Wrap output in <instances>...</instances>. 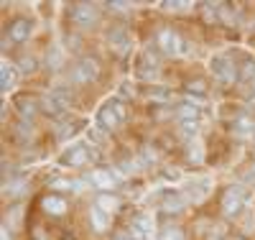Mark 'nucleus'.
Returning <instances> with one entry per match:
<instances>
[{"mask_svg": "<svg viewBox=\"0 0 255 240\" xmlns=\"http://www.w3.org/2000/svg\"><path fill=\"white\" fill-rule=\"evenodd\" d=\"M253 92H255V82H253Z\"/></svg>", "mask_w": 255, "mask_h": 240, "instance_id": "2f4dec72", "label": "nucleus"}, {"mask_svg": "<svg viewBox=\"0 0 255 240\" xmlns=\"http://www.w3.org/2000/svg\"><path fill=\"white\" fill-rule=\"evenodd\" d=\"M130 230L143 240L145 235H151V233H153V220H151L148 215H138L135 220H133V228H130Z\"/></svg>", "mask_w": 255, "mask_h": 240, "instance_id": "dca6fc26", "label": "nucleus"}, {"mask_svg": "<svg viewBox=\"0 0 255 240\" xmlns=\"http://www.w3.org/2000/svg\"><path fill=\"white\" fill-rule=\"evenodd\" d=\"M18 69L23 74H33L36 72V59L33 56H20L18 59Z\"/></svg>", "mask_w": 255, "mask_h": 240, "instance_id": "393cba45", "label": "nucleus"}, {"mask_svg": "<svg viewBox=\"0 0 255 240\" xmlns=\"http://www.w3.org/2000/svg\"><path fill=\"white\" fill-rule=\"evenodd\" d=\"M113 240H140V238H138V235H135V233L130 230V233H118V235H115Z\"/></svg>", "mask_w": 255, "mask_h": 240, "instance_id": "c85d7f7f", "label": "nucleus"}, {"mask_svg": "<svg viewBox=\"0 0 255 240\" xmlns=\"http://www.w3.org/2000/svg\"><path fill=\"white\" fill-rule=\"evenodd\" d=\"M158 240H184V230L179 225H163L158 230Z\"/></svg>", "mask_w": 255, "mask_h": 240, "instance_id": "412c9836", "label": "nucleus"}, {"mask_svg": "<svg viewBox=\"0 0 255 240\" xmlns=\"http://www.w3.org/2000/svg\"><path fill=\"white\" fill-rule=\"evenodd\" d=\"M41 207L46 210V215L51 217H61V215H67V200L59 197V194H46L44 200H41Z\"/></svg>", "mask_w": 255, "mask_h": 240, "instance_id": "9b49d317", "label": "nucleus"}, {"mask_svg": "<svg viewBox=\"0 0 255 240\" xmlns=\"http://www.w3.org/2000/svg\"><path fill=\"white\" fill-rule=\"evenodd\" d=\"M227 240H245V238H240V235H230Z\"/></svg>", "mask_w": 255, "mask_h": 240, "instance_id": "7c9ffc66", "label": "nucleus"}, {"mask_svg": "<svg viewBox=\"0 0 255 240\" xmlns=\"http://www.w3.org/2000/svg\"><path fill=\"white\" fill-rule=\"evenodd\" d=\"M90 223H92V228H95V230H100V233H102V230H108V225H110V215H105L102 210H97V207H95V210L90 212Z\"/></svg>", "mask_w": 255, "mask_h": 240, "instance_id": "6ab92c4d", "label": "nucleus"}, {"mask_svg": "<svg viewBox=\"0 0 255 240\" xmlns=\"http://www.w3.org/2000/svg\"><path fill=\"white\" fill-rule=\"evenodd\" d=\"M227 235H230V230L225 223H215L207 230V240H227Z\"/></svg>", "mask_w": 255, "mask_h": 240, "instance_id": "4be33fe9", "label": "nucleus"}, {"mask_svg": "<svg viewBox=\"0 0 255 240\" xmlns=\"http://www.w3.org/2000/svg\"><path fill=\"white\" fill-rule=\"evenodd\" d=\"M158 49L163 51V54H171V56H181V54H186V41L174 31V28H163V31H158Z\"/></svg>", "mask_w": 255, "mask_h": 240, "instance_id": "7ed1b4c3", "label": "nucleus"}, {"mask_svg": "<svg viewBox=\"0 0 255 240\" xmlns=\"http://www.w3.org/2000/svg\"><path fill=\"white\" fill-rule=\"evenodd\" d=\"M105 41H108V46L115 54H125V49L130 46V33H128V28H123V26H115V28H110L108 33H105Z\"/></svg>", "mask_w": 255, "mask_h": 240, "instance_id": "423d86ee", "label": "nucleus"}, {"mask_svg": "<svg viewBox=\"0 0 255 240\" xmlns=\"http://www.w3.org/2000/svg\"><path fill=\"white\" fill-rule=\"evenodd\" d=\"M240 79L245 82H255V59H248L240 67Z\"/></svg>", "mask_w": 255, "mask_h": 240, "instance_id": "b1692460", "label": "nucleus"}, {"mask_svg": "<svg viewBox=\"0 0 255 240\" xmlns=\"http://www.w3.org/2000/svg\"><path fill=\"white\" fill-rule=\"evenodd\" d=\"M38 105H41V102H38L36 97H31V95H26V97H23V95L15 97V107H18V113H20V115H28V118H31L33 113H38Z\"/></svg>", "mask_w": 255, "mask_h": 240, "instance_id": "2eb2a0df", "label": "nucleus"}, {"mask_svg": "<svg viewBox=\"0 0 255 240\" xmlns=\"http://www.w3.org/2000/svg\"><path fill=\"white\" fill-rule=\"evenodd\" d=\"M41 110H44L46 115H61L64 110H67V100H64L59 92H51V95H46L44 100H41Z\"/></svg>", "mask_w": 255, "mask_h": 240, "instance_id": "9d476101", "label": "nucleus"}, {"mask_svg": "<svg viewBox=\"0 0 255 240\" xmlns=\"http://www.w3.org/2000/svg\"><path fill=\"white\" fill-rule=\"evenodd\" d=\"M179 120H181V123H186V120H197V107L181 105V107H179Z\"/></svg>", "mask_w": 255, "mask_h": 240, "instance_id": "a878e982", "label": "nucleus"}, {"mask_svg": "<svg viewBox=\"0 0 255 240\" xmlns=\"http://www.w3.org/2000/svg\"><path fill=\"white\" fill-rule=\"evenodd\" d=\"M97 123L102 125V128H108V130H115L123 120L118 118V113L113 110V107L108 105V102H105L102 107H100V115H97Z\"/></svg>", "mask_w": 255, "mask_h": 240, "instance_id": "ddd939ff", "label": "nucleus"}, {"mask_svg": "<svg viewBox=\"0 0 255 240\" xmlns=\"http://www.w3.org/2000/svg\"><path fill=\"white\" fill-rule=\"evenodd\" d=\"M207 189H209V182H207V179L186 184V192H191V194H194V200H202L204 194H207Z\"/></svg>", "mask_w": 255, "mask_h": 240, "instance_id": "5701e85b", "label": "nucleus"}, {"mask_svg": "<svg viewBox=\"0 0 255 240\" xmlns=\"http://www.w3.org/2000/svg\"><path fill=\"white\" fill-rule=\"evenodd\" d=\"M184 207H186V200L181 197L179 192H166V197H163V202H161V210H163V212L176 215V212H181Z\"/></svg>", "mask_w": 255, "mask_h": 240, "instance_id": "f8f14e48", "label": "nucleus"}, {"mask_svg": "<svg viewBox=\"0 0 255 240\" xmlns=\"http://www.w3.org/2000/svg\"><path fill=\"white\" fill-rule=\"evenodd\" d=\"M31 31H33V23H31V20L15 18V20H10V26H8V38L15 41V43H20V41H26V38L31 36Z\"/></svg>", "mask_w": 255, "mask_h": 240, "instance_id": "6e6552de", "label": "nucleus"}, {"mask_svg": "<svg viewBox=\"0 0 255 240\" xmlns=\"http://www.w3.org/2000/svg\"><path fill=\"white\" fill-rule=\"evenodd\" d=\"M92 184H97L100 189H113V187H118V179L113 177L110 171L97 169V171H92Z\"/></svg>", "mask_w": 255, "mask_h": 240, "instance_id": "f3484780", "label": "nucleus"}, {"mask_svg": "<svg viewBox=\"0 0 255 240\" xmlns=\"http://www.w3.org/2000/svg\"><path fill=\"white\" fill-rule=\"evenodd\" d=\"M118 207H120V200L115 197V194H100V200H97V210H102L105 215H113Z\"/></svg>", "mask_w": 255, "mask_h": 240, "instance_id": "a211bd4d", "label": "nucleus"}, {"mask_svg": "<svg viewBox=\"0 0 255 240\" xmlns=\"http://www.w3.org/2000/svg\"><path fill=\"white\" fill-rule=\"evenodd\" d=\"M87 159H90V148H87V146H82V143H77V146H72V148L64 151L61 164L77 169V166H84V164H87Z\"/></svg>", "mask_w": 255, "mask_h": 240, "instance_id": "0eeeda50", "label": "nucleus"}, {"mask_svg": "<svg viewBox=\"0 0 255 240\" xmlns=\"http://www.w3.org/2000/svg\"><path fill=\"white\" fill-rule=\"evenodd\" d=\"M15 67H10V64H3V74H0V87H3V92L13 90V84H15Z\"/></svg>", "mask_w": 255, "mask_h": 240, "instance_id": "aec40b11", "label": "nucleus"}, {"mask_svg": "<svg viewBox=\"0 0 255 240\" xmlns=\"http://www.w3.org/2000/svg\"><path fill=\"white\" fill-rule=\"evenodd\" d=\"M108 105H110V107H113V110L118 113V118H120V120H125V118H128V107L123 105V100H118V97H113V100H108Z\"/></svg>", "mask_w": 255, "mask_h": 240, "instance_id": "bb28decb", "label": "nucleus"}, {"mask_svg": "<svg viewBox=\"0 0 255 240\" xmlns=\"http://www.w3.org/2000/svg\"><path fill=\"white\" fill-rule=\"evenodd\" d=\"M230 130H232V136H235V138H253L255 136V120L250 115H240V118L232 120Z\"/></svg>", "mask_w": 255, "mask_h": 240, "instance_id": "1a4fd4ad", "label": "nucleus"}, {"mask_svg": "<svg viewBox=\"0 0 255 240\" xmlns=\"http://www.w3.org/2000/svg\"><path fill=\"white\" fill-rule=\"evenodd\" d=\"M67 15H69V20L77 28H92L100 20V10L92 3H74V5H69Z\"/></svg>", "mask_w": 255, "mask_h": 240, "instance_id": "f257e3e1", "label": "nucleus"}, {"mask_svg": "<svg viewBox=\"0 0 255 240\" xmlns=\"http://www.w3.org/2000/svg\"><path fill=\"white\" fill-rule=\"evenodd\" d=\"M3 240H10V233H8L5 228H3Z\"/></svg>", "mask_w": 255, "mask_h": 240, "instance_id": "c756f323", "label": "nucleus"}, {"mask_svg": "<svg viewBox=\"0 0 255 240\" xmlns=\"http://www.w3.org/2000/svg\"><path fill=\"white\" fill-rule=\"evenodd\" d=\"M209 72L215 74V79H220L222 84H230V82L240 79V69L235 67V61H232L230 56H225V54L212 56V61H209Z\"/></svg>", "mask_w": 255, "mask_h": 240, "instance_id": "f03ea898", "label": "nucleus"}, {"mask_svg": "<svg viewBox=\"0 0 255 240\" xmlns=\"http://www.w3.org/2000/svg\"><path fill=\"white\" fill-rule=\"evenodd\" d=\"M100 77V61L95 56H82L72 67V79L74 82H95Z\"/></svg>", "mask_w": 255, "mask_h": 240, "instance_id": "39448f33", "label": "nucleus"}, {"mask_svg": "<svg viewBox=\"0 0 255 240\" xmlns=\"http://www.w3.org/2000/svg\"><path fill=\"white\" fill-rule=\"evenodd\" d=\"M245 200H248V194H245L243 187H227L225 197H222V215L225 217H238L245 207Z\"/></svg>", "mask_w": 255, "mask_h": 240, "instance_id": "20e7f679", "label": "nucleus"}, {"mask_svg": "<svg viewBox=\"0 0 255 240\" xmlns=\"http://www.w3.org/2000/svg\"><path fill=\"white\" fill-rule=\"evenodd\" d=\"M51 187H54V189H64V192H67V189H72V187H77V184H74V182H69V179H56Z\"/></svg>", "mask_w": 255, "mask_h": 240, "instance_id": "cd10ccee", "label": "nucleus"}, {"mask_svg": "<svg viewBox=\"0 0 255 240\" xmlns=\"http://www.w3.org/2000/svg\"><path fill=\"white\" fill-rule=\"evenodd\" d=\"M158 69V56H156V51H143L140 54V67H138V72H140V77H151L153 72Z\"/></svg>", "mask_w": 255, "mask_h": 240, "instance_id": "4468645a", "label": "nucleus"}]
</instances>
